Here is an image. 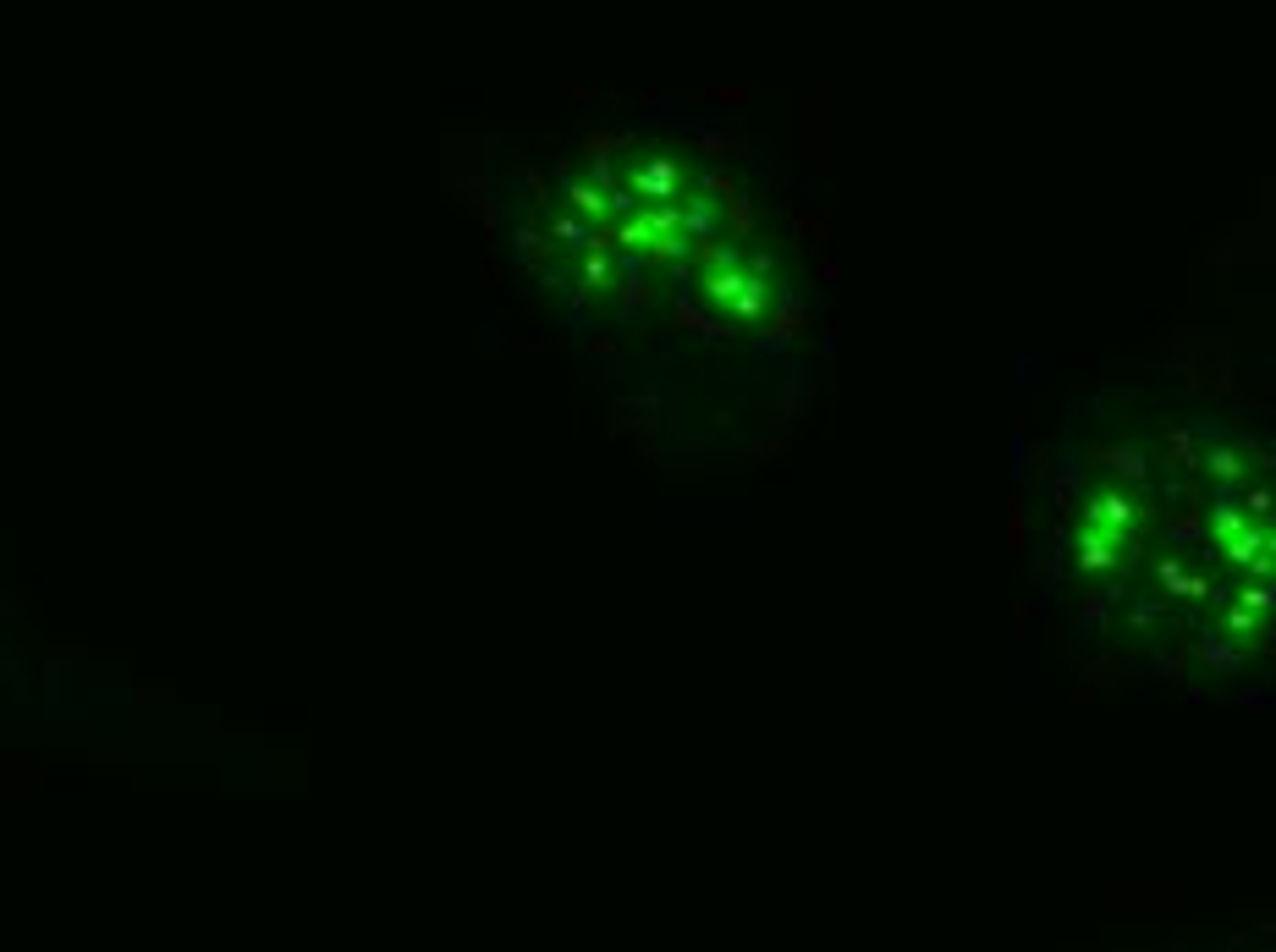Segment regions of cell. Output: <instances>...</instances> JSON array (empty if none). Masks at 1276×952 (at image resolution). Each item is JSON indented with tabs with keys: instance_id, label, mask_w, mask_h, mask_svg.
<instances>
[{
	"instance_id": "cell-15",
	"label": "cell",
	"mask_w": 1276,
	"mask_h": 952,
	"mask_svg": "<svg viewBox=\"0 0 1276 952\" xmlns=\"http://www.w3.org/2000/svg\"><path fill=\"white\" fill-rule=\"evenodd\" d=\"M567 199L578 204V210H589V215H600V193H594V188H572Z\"/></svg>"
},
{
	"instance_id": "cell-9",
	"label": "cell",
	"mask_w": 1276,
	"mask_h": 952,
	"mask_svg": "<svg viewBox=\"0 0 1276 952\" xmlns=\"http://www.w3.org/2000/svg\"><path fill=\"white\" fill-rule=\"evenodd\" d=\"M1161 595H1177V600H1210V578L1205 573H1183L1172 589H1161Z\"/></svg>"
},
{
	"instance_id": "cell-7",
	"label": "cell",
	"mask_w": 1276,
	"mask_h": 952,
	"mask_svg": "<svg viewBox=\"0 0 1276 952\" xmlns=\"http://www.w3.org/2000/svg\"><path fill=\"white\" fill-rule=\"evenodd\" d=\"M1265 551V529H1260V523H1249V529L1238 534V540H1232V545H1221V556H1227L1232 567H1249L1254 556Z\"/></svg>"
},
{
	"instance_id": "cell-4",
	"label": "cell",
	"mask_w": 1276,
	"mask_h": 952,
	"mask_svg": "<svg viewBox=\"0 0 1276 952\" xmlns=\"http://www.w3.org/2000/svg\"><path fill=\"white\" fill-rule=\"evenodd\" d=\"M1243 529H1249V512L1238 507V496H1232V490L1216 485V512H1210V540H1216V551H1221V545H1232Z\"/></svg>"
},
{
	"instance_id": "cell-6",
	"label": "cell",
	"mask_w": 1276,
	"mask_h": 952,
	"mask_svg": "<svg viewBox=\"0 0 1276 952\" xmlns=\"http://www.w3.org/2000/svg\"><path fill=\"white\" fill-rule=\"evenodd\" d=\"M1194 650H1199V655H1205V661L1216 666V672H1243V650H1232V644L1221 639L1216 628H1205V633L1194 639Z\"/></svg>"
},
{
	"instance_id": "cell-13",
	"label": "cell",
	"mask_w": 1276,
	"mask_h": 952,
	"mask_svg": "<svg viewBox=\"0 0 1276 952\" xmlns=\"http://www.w3.org/2000/svg\"><path fill=\"white\" fill-rule=\"evenodd\" d=\"M1232 628V633H1260V617H1254V611H1243V606H1238V600H1232L1227 606V617H1221Z\"/></svg>"
},
{
	"instance_id": "cell-12",
	"label": "cell",
	"mask_w": 1276,
	"mask_h": 952,
	"mask_svg": "<svg viewBox=\"0 0 1276 952\" xmlns=\"http://www.w3.org/2000/svg\"><path fill=\"white\" fill-rule=\"evenodd\" d=\"M1188 567H1183V556L1172 551V556H1161V562H1155V584H1161V589H1172V584H1177V578H1183Z\"/></svg>"
},
{
	"instance_id": "cell-10",
	"label": "cell",
	"mask_w": 1276,
	"mask_h": 952,
	"mask_svg": "<svg viewBox=\"0 0 1276 952\" xmlns=\"http://www.w3.org/2000/svg\"><path fill=\"white\" fill-rule=\"evenodd\" d=\"M1243 512H1249V518H1271V512H1276V490H1265V485L1243 490Z\"/></svg>"
},
{
	"instance_id": "cell-17",
	"label": "cell",
	"mask_w": 1276,
	"mask_h": 952,
	"mask_svg": "<svg viewBox=\"0 0 1276 952\" xmlns=\"http://www.w3.org/2000/svg\"><path fill=\"white\" fill-rule=\"evenodd\" d=\"M1265 556H1271V562H1276V529L1265 534Z\"/></svg>"
},
{
	"instance_id": "cell-3",
	"label": "cell",
	"mask_w": 1276,
	"mask_h": 952,
	"mask_svg": "<svg viewBox=\"0 0 1276 952\" xmlns=\"http://www.w3.org/2000/svg\"><path fill=\"white\" fill-rule=\"evenodd\" d=\"M1106 474H1117V479H1128V485H1139V490H1150V457H1144L1133 441H1117V446H1095L1089 452Z\"/></svg>"
},
{
	"instance_id": "cell-16",
	"label": "cell",
	"mask_w": 1276,
	"mask_h": 952,
	"mask_svg": "<svg viewBox=\"0 0 1276 952\" xmlns=\"http://www.w3.org/2000/svg\"><path fill=\"white\" fill-rule=\"evenodd\" d=\"M556 237H561V243H583V226H578V221H561V226H556Z\"/></svg>"
},
{
	"instance_id": "cell-14",
	"label": "cell",
	"mask_w": 1276,
	"mask_h": 952,
	"mask_svg": "<svg viewBox=\"0 0 1276 952\" xmlns=\"http://www.w3.org/2000/svg\"><path fill=\"white\" fill-rule=\"evenodd\" d=\"M1161 611H1166V606H1161L1155 595H1150V600H1139V606L1128 611V622H1133V628H1150V622H1161Z\"/></svg>"
},
{
	"instance_id": "cell-11",
	"label": "cell",
	"mask_w": 1276,
	"mask_h": 952,
	"mask_svg": "<svg viewBox=\"0 0 1276 952\" xmlns=\"http://www.w3.org/2000/svg\"><path fill=\"white\" fill-rule=\"evenodd\" d=\"M1205 523H1199V512H1177L1172 518V545H1188V540H1199Z\"/></svg>"
},
{
	"instance_id": "cell-1",
	"label": "cell",
	"mask_w": 1276,
	"mask_h": 952,
	"mask_svg": "<svg viewBox=\"0 0 1276 952\" xmlns=\"http://www.w3.org/2000/svg\"><path fill=\"white\" fill-rule=\"evenodd\" d=\"M1084 529H1100V534H1117V540H1133L1139 529V501L1117 485H1100L1089 501H1084Z\"/></svg>"
},
{
	"instance_id": "cell-2",
	"label": "cell",
	"mask_w": 1276,
	"mask_h": 952,
	"mask_svg": "<svg viewBox=\"0 0 1276 952\" xmlns=\"http://www.w3.org/2000/svg\"><path fill=\"white\" fill-rule=\"evenodd\" d=\"M1133 540H1117V534H1100V529H1078L1073 551H1078V573H1117L1122 551Z\"/></svg>"
},
{
	"instance_id": "cell-8",
	"label": "cell",
	"mask_w": 1276,
	"mask_h": 952,
	"mask_svg": "<svg viewBox=\"0 0 1276 952\" xmlns=\"http://www.w3.org/2000/svg\"><path fill=\"white\" fill-rule=\"evenodd\" d=\"M1238 606H1243V611H1271L1276 584H1243V589H1238Z\"/></svg>"
},
{
	"instance_id": "cell-5",
	"label": "cell",
	"mask_w": 1276,
	"mask_h": 952,
	"mask_svg": "<svg viewBox=\"0 0 1276 952\" xmlns=\"http://www.w3.org/2000/svg\"><path fill=\"white\" fill-rule=\"evenodd\" d=\"M1199 463L1210 468V479H1216L1221 490H1238V479H1243V452H1238V446H1227V441H1216Z\"/></svg>"
}]
</instances>
